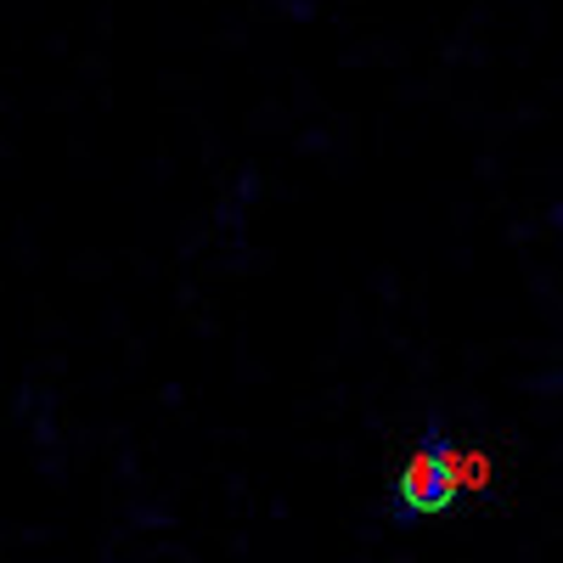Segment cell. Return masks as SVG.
I'll return each instance as SVG.
<instances>
[{"label":"cell","instance_id":"2","mask_svg":"<svg viewBox=\"0 0 563 563\" xmlns=\"http://www.w3.org/2000/svg\"><path fill=\"white\" fill-rule=\"evenodd\" d=\"M451 462H456V490H462V496H467V490H490L496 467H490V456H485L479 445H456Z\"/></svg>","mask_w":563,"mask_h":563},{"label":"cell","instance_id":"1","mask_svg":"<svg viewBox=\"0 0 563 563\" xmlns=\"http://www.w3.org/2000/svg\"><path fill=\"white\" fill-rule=\"evenodd\" d=\"M451 451H456V440L440 429V422H429V429H422V440L406 451L400 474H395V496H400L406 519H440V512H451V507L462 501Z\"/></svg>","mask_w":563,"mask_h":563}]
</instances>
